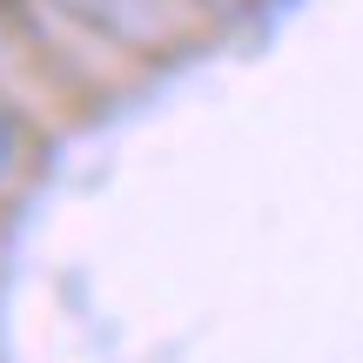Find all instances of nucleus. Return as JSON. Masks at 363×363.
I'll return each instance as SVG.
<instances>
[{"label": "nucleus", "instance_id": "nucleus-1", "mask_svg": "<svg viewBox=\"0 0 363 363\" xmlns=\"http://www.w3.org/2000/svg\"><path fill=\"white\" fill-rule=\"evenodd\" d=\"M74 13H88V21L115 27L121 40H155L169 34V13H162V0H67Z\"/></svg>", "mask_w": 363, "mask_h": 363}, {"label": "nucleus", "instance_id": "nucleus-2", "mask_svg": "<svg viewBox=\"0 0 363 363\" xmlns=\"http://www.w3.org/2000/svg\"><path fill=\"white\" fill-rule=\"evenodd\" d=\"M21 155H27V142H21V121L0 108V182H7L13 169H21Z\"/></svg>", "mask_w": 363, "mask_h": 363}, {"label": "nucleus", "instance_id": "nucleus-3", "mask_svg": "<svg viewBox=\"0 0 363 363\" xmlns=\"http://www.w3.org/2000/svg\"><path fill=\"white\" fill-rule=\"evenodd\" d=\"M7 40H13V21H7V0H0V61H7Z\"/></svg>", "mask_w": 363, "mask_h": 363}]
</instances>
